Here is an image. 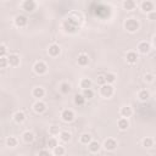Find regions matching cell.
I'll use <instances>...</instances> for the list:
<instances>
[{
    "mask_svg": "<svg viewBox=\"0 0 156 156\" xmlns=\"http://www.w3.org/2000/svg\"><path fill=\"white\" fill-rule=\"evenodd\" d=\"M53 150H54V155L55 156H64V154H65V148L61 146V145L55 146Z\"/></svg>",
    "mask_w": 156,
    "mask_h": 156,
    "instance_id": "cell-22",
    "label": "cell"
},
{
    "mask_svg": "<svg viewBox=\"0 0 156 156\" xmlns=\"http://www.w3.org/2000/svg\"><path fill=\"white\" fill-rule=\"evenodd\" d=\"M81 87H82L83 89H90V87H91V82H90V79H88V78H83V79L81 81Z\"/></svg>",
    "mask_w": 156,
    "mask_h": 156,
    "instance_id": "cell-27",
    "label": "cell"
},
{
    "mask_svg": "<svg viewBox=\"0 0 156 156\" xmlns=\"http://www.w3.org/2000/svg\"><path fill=\"white\" fill-rule=\"evenodd\" d=\"M145 81L152 82V81H154V76H152V75H146V76H145Z\"/></svg>",
    "mask_w": 156,
    "mask_h": 156,
    "instance_id": "cell-39",
    "label": "cell"
},
{
    "mask_svg": "<svg viewBox=\"0 0 156 156\" xmlns=\"http://www.w3.org/2000/svg\"><path fill=\"white\" fill-rule=\"evenodd\" d=\"M119 113H121V116L123 118H126V117H131L132 113H133V111H132V109L129 106H123V107H121Z\"/></svg>",
    "mask_w": 156,
    "mask_h": 156,
    "instance_id": "cell-12",
    "label": "cell"
},
{
    "mask_svg": "<svg viewBox=\"0 0 156 156\" xmlns=\"http://www.w3.org/2000/svg\"><path fill=\"white\" fill-rule=\"evenodd\" d=\"M88 64H89V57H88V55L81 54V55L78 56V65H81V66H87Z\"/></svg>",
    "mask_w": 156,
    "mask_h": 156,
    "instance_id": "cell-18",
    "label": "cell"
},
{
    "mask_svg": "<svg viewBox=\"0 0 156 156\" xmlns=\"http://www.w3.org/2000/svg\"><path fill=\"white\" fill-rule=\"evenodd\" d=\"M100 93L104 98H110L113 94V87L111 84H104V85H101Z\"/></svg>",
    "mask_w": 156,
    "mask_h": 156,
    "instance_id": "cell-3",
    "label": "cell"
},
{
    "mask_svg": "<svg viewBox=\"0 0 156 156\" xmlns=\"http://www.w3.org/2000/svg\"><path fill=\"white\" fill-rule=\"evenodd\" d=\"M149 97H150V94H149V91L148 90H140L139 91V94H138V98L142 100V101H146L148 99H149Z\"/></svg>",
    "mask_w": 156,
    "mask_h": 156,
    "instance_id": "cell-23",
    "label": "cell"
},
{
    "mask_svg": "<svg viewBox=\"0 0 156 156\" xmlns=\"http://www.w3.org/2000/svg\"><path fill=\"white\" fill-rule=\"evenodd\" d=\"M8 64H9L10 66H14V67L18 66V65H20V57H18V55L11 54V55L8 57Z\"/></svg>",
    "mask_w": 156,
    "mask_h": 156,
    "instance_id": "cell-7",
    "label": "cell"
},
{
    "mask_svg": "<svg viewBox=\"0 0 156 156\" xmlns=\"http://www.w3.org/2000/svg\"><path fill=\"white\" fill-rule=\"evenodd\" d=\"M60 51H61V49H60V46H59L57 44H51V45L49 46V49H48L49 55H50V56H53V57L57 56V55L60 54Z\"/></svg>",
    "mask_w": 156,
    "mask_h": 156,
    "instance_id": "cell-11",
    "label": "cell"
},
{
    "mask_svg": "<svg viewBox=\"0 0 156 156\" xmlns=\"http://www.w3.org/2000/svg\"><path fill=\"white\" fill-rule=\"evenodd\" d=\"M135 6V3L133 2V0H126V2L123 3V8L126 10H133Z\"/></svg>",
    "mask_w": 156,
    "mask_h": 156,
    "instance_id": "cell-24",
    "label": "cell"
},
{
    "mask_svg": "<svg viewBox=\"0 0 156 156\" xmlns=\"http://www.w3.org/2000/svg\"><path fill=\"white\" fill-rule=\"evenodd\" d=\"M138 51H139L140 54H148V53L150 51V45H149L146 42H142V43H139V45H138Z\"/></svg>",
    "mask_w": 156,
    "mask_h": 156,
    "instance_id": "cell-13",
    "label": "cell"
},
{
    "mask_svg": "<svg viewBox=\"0 0 156 156\" xmlns=\"http://www.w3.org/2000/svg\"><path fill=\"white\" fill-rule=\"evenodd\" d=\"M84 101H85V99L82 97V94H78V95H76V98H75V103L77 104V105H84Z\"/></svg>",
    "mask_w": 156,
    "mask_h": 156,
    "instance_id": "cell-31",
    "label": "cell"
},
{
    "mask_svg": "<svg viewBox=\"0 0 156 156\" xmlns=\"http://www.w3.org/2000/svg\"><path fill=\"white\" fill-rule=\"evenodd\" d=\"M117 124H118V128L121 131H126L129 127V122H128L127 118H119L118 122H117Z\"/></svg>",
    "mask_w": 156,
    "mask_h": 156,
    "instance_id": "cell-14",
    "label": "cell"
},
{
    "mask_svg": "<svg viewBox=\"0 0 156 156\" xmlns=\"http://www.w3.org/2000/svg\"><path fill=\"white\" fill-rule=\"evenodd\" d=\"M60 90H61V93H64V94H67V93H70V90H71V85L68 83H62L60 85Z\"/></svg>",
    "mask_w": 156,
    "mask_h": 156,
    "instance_id": "cell-30",
    "label": "cell"
},
{
    "mask_svg": "<svg viewBox=\"0 0 156 156\" xmlns=\"http://www.w3.org/2000/svg\"><path fill=\"white\" fill-rule=\"evenodd\" d=\"M48 146H49V148H51V149H54L55 146H57V142H56V139H55V138H50V139L48 140Z\"/></svg>",
    "mask_w": 156,
    "mask_h": 156,
    "instance_id": "cell-34",
    "label": "cell"
},
{
    "mask_svg": "<svg viewBox=\"0 0 156 156\" xmlns=\"http://www.w3.org/2000/svg\"><path fill=\"white\" fill-rule=\"evenodd\" d=\"M60 139L62 142H65V143L70 142L71 140V133H68V132H61L60 133Z\"/></svg>",
    "mask_w": 156,
    "mask_h": 156,
    "instance_id": "cell-25",
    "label": "cell"
},
{
    "mask_svg": "<svg viewBox=\"0 0 156 156\" xmlns=\"http://www.w3.org/2000/svg\"><path fill=\"white\" fill-rule=\"evenodd\" d=\"M8 65V57H0V68H5Z\"/></svg>",
    "mask_w": 156,
    "mask_h": 156,
    "instance_id": "cell-33",
    "label": "cell"
},
{
    "mask_svg": "<svg viewBox=\"0 0 156 156\" xmlns=\"http://www.w3.org/2000/svg\"><path fill=\"white\" fill-rule=\"evenodd\" d=\"M23 140L26 143H32L34 140V134L32 132H24L23 133Z\"/></svg>",
    "mask_w": 156,
    "mask_h": 156,
    "instance_id": "cell-21",
    "label": "cell"
},
{
    "mask_svg": "<svg viewBox=\"0 0 156 156\" xmlns=\"http://www.w3.org/2000/svg\"><path fill=\"white\" fill-rule=\"evenodd\" d=\"M27 22H28L27 21V17L23 16V15H18V16L15 17V24L17 27H24L27 24Z\"/></svg>",
    "mask_w": 156,
    "mask_h": 156,
    "instance_id": "cell-10",
    "label": "cell"
},
{
    "mask_svg": "<svg viewBox=\"0 0 156 156\" xmlns=\"http://www.w3.org/2000/svg\"><path fill=\"white\" fill-rule=\"evenodd\" d=\"M33 109H34V111L37 112V113H43V112H45L46 111V105L43 103V101H37L34 105H33Z\"/></svg>",
    "mask_w": 156,
    "mask_h": 156,
    "instance_id": "cell-8",
    "label": "cell"
},
{
    "mask_svg": "<svg viewBox=\"0 0 156 156\" xmlns=\"http://www.w3.org/2000/svg\"><path fill=\"white\" fill-rule=\"evenodd\" d=\"M97 83H98L99 85H104V84H106V81H105V76H103V75L98 76V78H97Z\"/></svg>",
    "mask_w": 156,
    "mask_h": 156,
    "instance_id": "cell-35",
    "label": "cell"
},
{
    "mask_svg": "<svg viewBox=\"0 0 156 156\" xmlns=\"http://www.w3.org/2000/svg\"><path fill=\"white\" fill-rule=\"evenodd\" d=\"M14 119H15L16 123H22V122H24V119H26L24 112H23V111H17V112L14 115Z\"/></svg>",
    "mask_w": 156,
    "mask_h": 156,
    "instance_id": "cell-17",
    "label": "cell"
},
{
    "mask_svg": "<svg viewBox=\"0 0 156 156\" xmlns=\"http://www.w3.org/2000/svg\"><path fill=\"white\" fill-rule=\"evenodd\" d=\"M140 6H142V10L144 12H151V11H154V3L152 2H149V0H146V2H143L140 4Z\"/></svg>",
    "mask_w": 156,
    "mask_h": 156,
    "instance_id": "cell-9",
    "label": "cell"
},
{
    "mask_svg": "<svg viewBox=\"0 0 156 156\" xmlns=\"http://www.w3.org/2000/svg\"><path fill=\"white\" fill-rule=\"evenodd\" d=\"M137 60H138V55H137V53H134V51H129V53L127 54V62H129L131 65L135 64Z\"/></svg>",
    "mask_w": 156,
    "mask_h": 156,
    "instance_id": "cell-19",
    "label": "cell"
},
{
    "mask_svg": "<svg viewBox=\"0 0 156 156\" xmlns=\"http://www.w3.org/2000/svg\"><path fill=\"white\" fill-rule=\"evenodd\" d=\"M88 148H89V150L91 151V152H98L99 150H100V144L97 142V140H91L89 144H88Z\"/></svg>",
    "mask_w": 156,
    "mask_h": 156,
    "instance_id": "cell-16",
    "label": "cell"
},
{
    "mask_svg": "<svg viewBox=\"0 0 156 156\" xmlns=\"http://www.w3.org/2000/svg\"><path fill=\"white\" fill-rule=\"evenodd\" d=\"M104 148L107 151H113L117 148V142L115 139H112V138H109V139H106L104 142Z\"/></svg>",
    "mask_w": 156,
    "mask_h": 156,
    "instance_id": "cell-5",
    "label": "cell"
},
{
    "mask_svg": "<svg viewBox=\"0 0 156 156\" xmlns=\"http://www.w3.org/2000/svg\"><path fill=\"white\" fill-rule=\"evenodd\" d=\"M6 145L10 146V148H15L17 145V139L15 137H9L6 139Z\"/></svg>",
    "mask_w": 156,
    "mask_h": 156,
    "instance_id": "cell-29",
    "label": "cell"
},
{
    "mask_svg": "<svg viewBox=\"0 0 156 156\" xmlns=\"http://www.w3.org/2000/svg\"><path fill=\"white\" fill-rule=\"evenodd\" d=\"M105 81H106V84H112L116 81V76L113 73H106L105 75Z\"/></svg>",
    "mask_w": 156,
    "mask_h": 156,
    "instance_id": "cell-26",
    "label": "cell"
},
{
    "mask_svg": "<svg viewBox=\"0 0 156 156\" xmlns=\"http://www.w3.org/2000/svg\"><path fill=\"white\" fill-rule=\"evenodd\" d=\"M124 28H126L128 32L134 33L139 29V22L134 18H128L126 22H124Z\"/></svg>",
    "mask_w": 156,
    "mask_h": 156,
    "instance_id": "cell-1",
    "label": "cell"
},
{
    "mask_svg": "<svg viewBox=\"0 0 156 156\" xmlns=\"http://www.w3.org/2000/svg\"><path fill=\"white\" fill-rule=\"evenodd\" d=\"M152 144H154V140H152L151 138H145V139L143 140V146H144V148H151Z\"/></svg>",
    "mask_w": 156,
    "mask_h": 156,
    "instance_id": "cell-32",
    "label": "cell"
},
{
    "mask_svg": "<svg viewBox=\"0 0 156 156\" xmlns=\"http://www.w3.org/2000/svg\"><path fill=\"white\" fill-rule=\"evenodd\" d=\"M38 156H51V154L48 150H42V151H39Z\"/></svg>",
    "mask_w": 156,
    "mask_h": 156,
    "instance_id": "cell-38",
    "label": "cell"
},
{
    "mask_svg": "<svg viewBox=\"0 0 156 156\" xmlns=\"http://www.w3.org/2000/svg\"><path fill=\"white\" fill-rule=\"evenodd\" d=\"M36 6H37V4H36L34 2H32V0H27V2H24V3L22 4L23 10L27 11V12H33L34 9H36Z\"/></svg>",
    "mask_w": 156,
    "mask_h": 156,
    "instance_id": "cell-6",
    "label": "cell"
},
{
    "mask_svg": "<svg viewBox=\"0 0 156 156\" xmlns=\"http://www.w3.org/2000/svg\"><path fill=\"white\" fill-rule=\"evenodd\" d=\"M32 94H33V97H34V98L40 99V98H43V97L45 95V90H44L43 88H40V87H37V88H34V89H33Z\"/></svg>",
    "mask_w": 156,
    "mask_h": 156,
    "instance_id": "cell-15",
    "label": "cell"
},
{
    "mask_svg": "<svg viewBox=\"0 0 156 156\" xmlns=\"http://www.w3.org/2000/svg\"><path fill=\"white\" fill-rule=\"evenodd\" d=\"M91 142V137H90V134H88V133H84V134H82V137H81V143L82 144H89Z\"/></svg>",
    "mask_w": 156,
    "mask_h": 156,
    "instance_id": "cell-28",
    "label": "cell"
},
{
    "mask_svg": "<svg viewBox=\"0 0 156 156\" xmlns=\"http://www.w3.org/2000/svg\"><path fill=\"white\" fill-rule=\"evenodd\" d=\"M82 97L87 100H89V99H91L93 97H94V91H93L91 89H83V93H82Z\"/></svg>",
    "mask_w": 156,
    "mask_h": 156,
    "instance_id": "cell-20",
    "label": "cell"
},
{
    "mask_svg": "<svg viewBox=\"0 0 156 156\" xmlns=\"http://www.w3.org/2000/svg\"><path fill=\"white\" fill-rule=\"evenodd\" d=\"M61 117L64 122H72L75 119V113L72 110H64L61 113Z\"/></svg>",
    "mask_w": 156,
    "mask_h": 156,
    "instance_id": "cell-4",
    "label": "cell"
},
{
    "mask_svg": "<svg viewBox=\"0 0 156 156\" xmlns=\"http://www.w3.org/2000/svg\"><path fill=\"white\" fill-rule=\"evenodd\" d=\"M6 46L5 45H0V57H4L5 54H6Z\"/></svg>",
    "mask_w": 156,
    "mask_h": 156,
    "instance_id": "cell-37",
    "label": "cell"
},
{
    "mask_svg": "<svg viewBox=\"0 0 156 156\" xmlns=\"http://www.w3.org/2000/svg\"><path fill=\"white\" fill-rule=\"evenodd\" d=\"M49 132H50L51 135H56V134L60 133V129H59V127H56V126H51L50 129H49Z\"/></svg>",
    "mask_w": 156,
    "mask_h": 156,
    "instance_id": "cell-36",
    "label": "cell"
},
{
    "mask_svg": "<svg viewBox=\"0 0 156 156\" xmlns=\"http://www.w3.org/2000/svg\"><path fill=\"white\" fill-rule=\"evenodd\" d=\"M33 70H34V72H36L37 75L42 76V75H45V73H46L48 67H46V65L44 64V62H42V61H37L36 64H34V66H33Z\"/></svg>",
    "mask_w": 156,
    "mask_h": 156,
    "instance_id": "cell-2",
    "label": "cell"
}]
</instances>
